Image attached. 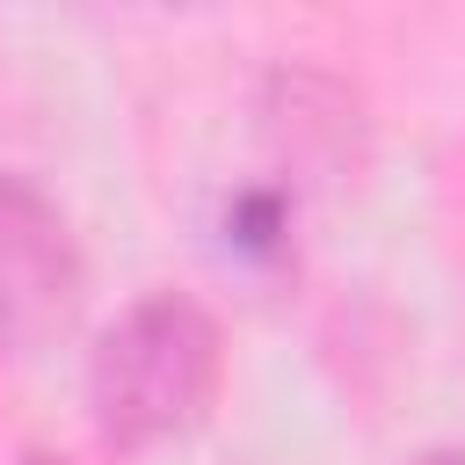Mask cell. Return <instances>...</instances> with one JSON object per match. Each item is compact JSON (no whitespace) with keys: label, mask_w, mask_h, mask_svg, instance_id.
Returning a JSON list of instances; mask_svg holds the SVG:
<instances>
[{"label":"cell","mask_w":465,"mask_h":465,"mask_svg":"<svg viewBox=\"0 0 465 465\" xmlns=\"http://www.w3.org/2000/svg\"><path fill=\"white\" fill-rule=\"evenodd\" d=\"M225 247L247 262H276L291 247V189L283 182H247L225 196Z\"/></svg>","instance_id":"cell-4"},{"label":"cell","mask_w":465,"mask_h":465,"mask_svg":"<svg viewBox=\"0 0 465 465\" xmlns=\"http://www.w3.org/2000/svg\"><path fill=\"white\" fill-rule=\"evenodd\" d=\"M22 465H65V458H51V450H29V458H22Z\"/></svg>","instance_id":"cell-6"},{"label":"cell","mask_w":465,"mask_h":465,"mask_svg":"<svg viewBox=\"0 0 465 465\" xmlns=\"http://www.w3.org/2000/svg\"><path fill=\"white\" fill-rule=\"evenodd\" d=\"M262 138L291 174H349L363 167V109L341 80L312 65H283L262 87Z\"/></svg>","instance_id":"cell-3"},{"label":"cell","mask_w":465,"mask_h":465,"mask_svg":"<svg viewBox=\"0 0 465 465\" xmlns=\"http://www.w3.org/2000/svg\"><path fill=\"white\" fill-rule=\"evenodd\" d=\"M87 298V262L65 211L29 182L0 174V349L36 356L51 349Z\"/></svg>","instance_id":"cell-2"},{"label":"cell","mask_w":465,"mask_h":465,"mask_svg":"<svg viewBox=\"0 0 465 465\" xmlns=\"http://www.w3.org/2000/svg\"><path fill=\"white\" fill-rule=\"evenodd\" d=\"M407 465H465V443H443V450H421V458H407Z\"/></svg>","instance_id":"cell-5"},{"label":"cell","mask_w":465,"mask_h":465,"mask_svg":"<svg viewBox=\"0 0 465 465\" xmlns=\"http://www.w3.org/2000/svg\"><path fill=\"white\" fill-rule=\"evenodd\" d=\"M225 385V334L189 291H145L87 349V407L102 443L153 450L211 421Z\"/></svg>","instance_id":"cell-1"}]
</instances>
